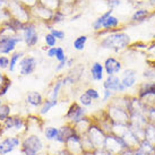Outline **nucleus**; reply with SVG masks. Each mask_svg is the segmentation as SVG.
I'll return each mask as SVG.
<instances>
[{
    "instance_id": "1",
    "label": "nucleus",
    "mask_w": 155,
    "mask_h": 155,
    "mask_svg": "<svg viewBox=\"0 0 155 155\" xmlns=\"http://www.w3.org/2000/svg\"><path fill=\"white\" fill-rule=\"evenodd\" d=\"M130 42L131 40H130L129 34H127L125 32L114 31V32H110L105 38H103L100 45L107 50L119 52L129 47Z\"/></svg>"
},
{
    "instance_id": "2",
    "label": "nucleus",
    "mask_w": 155,
    "mask_h": 155,
    "mask_svg": "<svg viewBox=\"0 0 155 155\" xmlns=\"http://www.w3.org/2000/svg\"><path fill=\"white\" fill-rule=\"evenodd\" d=\"M43 148V140L36 134H28L22 139L21 152L23 155H40Z\"/></svg>"
},
{
    "instance_id": "3",
    "label": "nucleus",
    "mask_w": 155,
    "mask_h": 155,
    "mask_svg": "<svg viewBox=\"0 0 155 155\" xmlns=\"http://www.w3.org/2000/svg\"><path fill=\"white\" fill-rule=\"evenodd\" d=\"M105 112H107L108 117L110 118V120L112 121V124L129 125L130 114H129V111L125 107L119 105V104L110 101L107 109H105Z\"/></svg>"
},
{
    "instance_id": "4",
    "label": "nucleus",
    "mask_w": 155,
    "mask_h": 155,
    "mask_svg": "<svg viewBox=\"0 0 155 155\" xmlns=\"http://www.w3.org/2000/svg\"><path fill=\"white\" fill-rule=\"evenodd\" d=\"M0 126L2 127L0 134L5 131H16L17 134H22L27 130V124L25 119L19 116H9Z\"/></svg>"
},
{
    "instance_id": "5",
    "label": "nucleus",
    "mask_w": 155,
    "mask_h": 155,
    "mask_svg": "<svg viewBox=\"0 0 155 155\" xmlns=\"http://www.w3.org/2000/svg\"><path fill=\"white\" fill-rule=\"evenodd\" d=\"M107 135H108V134L105 133L100 126L94 124V122L92 124V126L90 127V129H88V131H87V134H86V136L91 140L92 145L94 146L95 151H96V150H102V148H104V143H105Z\"/></svg>"
},
{
    "instance_id": "6",
    "label": "nucleus",
    "mask_w": 155,
    "mask_h": 155,
    "mask_svg": "<svg viewBox=\"0 0 155 155\" xmlns=\"http://www.w3.org/2000/svg\"><path fill=\"white\" fill-rule=\"evenodd\" d=\"M87 117V110L86 108L82 107L78 102H73V103L69 105L68 110L66 112V121L67 124L70 125H75L77 124L78 121L83 120L84 118Z\"/></svg>"
},
{
    "instance_id": "7",
    "label": "nucleus",
    "mask_w": 155,
    "mask_h": 155,
    "mask_svg": "<svg viewBox=\"0 0 155 155\" xmlns=\"http://www.w3.org/2000/svg\"><path fill=\"white\" fill-rule=\"evenodd\" d=\"M128 148L125 142L122 140V138L117 136L114 134H108L107 138H105V143H104V150L110 152L113 155H119L121 152Z\"/></svg>"
},
{
    "instance_id": "8",
    "label": "nucleus",
    "mask_w": 155,
    "mask_h": 155,
    "mask_svg": "<svg viewBox=\"0 0 155 155\" xmlns=\"http://www.w3.org/2000/svg\"><path fill=\"white\" fill-rule=\"evenodd\" d=\"M22 145V138L18 135L6 136L0 140V155H8Z\"/></svg>"
},
{
    "instance_id": "9",
    "label": "nucleus",
    "mask_w": 155,
    "mask_h": 155,
    "mask_svg": "<svg viewBox=\"0 0 155 155\" xmlns=\"http://www.w3.org/2000/svg\"><path fill=\"white\" fill-rule=\"evenodd\" d=\"M22 38L23 42L26 44L27 48H33L35 47L38 42H39V33L36 31L34 23H27L25 24L24 28L22 31Z\"/></svg>"
},
{
    "instance_id": "10",
    "label": "nucleus",
    "mask_w": 155,
    "mask_h": 155,
    "mask_svg": "<svg viewBox=\"0 0 155 155\" xmlns=\"http://www.w3.org/2000/svg\"><path fill=\"white\" fill-rule=\"evenodd\" d=\"M17 67L21 76H28L35 71L38 67V60L33 56H24Z\"/></svg>"
},
{
    "instance_id": "11",
    "label": "nucleus",
    "mask_w": 155,
    "mask_h": 155,
    "mask_svg": "<svg viewBox=\"0 0 155 155\" xmlns=\"http://www.w3.org/2000/svg\"><path fill=\"white\" fill-rule=\"evenodd\" d=\"M103 90H109L113 92L114 94H125V92L127 90L125 86L122 85L121 79L118 75L114 76H107L103 81Z\"/></svg>"
},
{
    "instance_id": "12",
    "label": "nucleus",
    "mask_w": 155,
    "mask_h": 155,
    "mask_svg": "<svg viewBox=\"0 0 155 155\" xmlns=\"http://www.w3.org/2000/svg\"><path fill=\"white\" fill-rule=\"evenodd\" d=\"M65 147L71 155H84L85 150L83 147L82 137L78 134H74L66 140Z\"/></svg>"
},
{
    "instance_id": "13",
    "label": "nucleus",
    "mask_w": 155,
    "mask_h": 155,
    "mask_svg": "<svg viewBox=\"0 0 155 155\" xmlns=\"http://www.w3.org/2000/svg\"><path fill=\"white\" fill-rule=\"evenodd\" d=\"M103 67L107 76H114V75H118V74H120L122 71L124 65L118 58L110 56L104 60Z\"/></svg>"
},
{
    "instance_id": "14",
    "label": "nucleus",
    "mask_w": 155,
    "mask_h": 155,
    "mask_svg": "<svg viewBox=\"0 0 155 155\" xmlns=\"http://www.w3.org/2000/svg\"><path fill=\"white\" fill-rule=\"evenodd\" d=\"M137 78H138V73L136 69L127 68L122 71L120 79L126 90H129V88H133L137 84Z\"/></svg>"
},
{
    "instance_id": "15",
    "label": "nucleus",
    "mask_w": 155,
    "mask_h": 155,
    "mask_svg": "<svg viewBox=\"0 0 155 155\" xmlns=\"http://www.w3.org/2000/svg\"><path fill=\"white\" fill-rule=\"evenodd\" d=\"M31 13H32V15H35L41 21H44V22H49L50 21L51 22L54 12H51L50 9L45 8L44 6H42L41 4L38 2L33 8H31Z\"/></svg>"
},
{
    "instance_id": "16",
    "label": "nucleus",
    "mask_w": 155,
    "mask_h": 155,
    "mask_svg": "<svg viewBox=\"0 0 155 155\" xmlns=\"http://www.w3.org/2000/svg\"><path fill=\"white\" fill-rule=\"evenodd\" d=\"M74 134H76V130L74 128V126L70 125V124H66V125L61 126L59 128V134H58V137L56 138L54 142L60 144V145H65L66 140Z\"/></svg>"
},
{
    "instance_id": "17",
    "label": "nucleus",
    "mask_w": 155,
    "mask_h": 155,
    "mask_svg": "<svg viewBox=\"0 0 155 155\" xmlns=\"http://www.w3.org/2000/svg\"><path fill=\"white\" fill-rule=\"evenodd\" d=\"M43 95L38 91H31L25 96V102L32 108H40L44 102Z\"/></svg>"
},
{
    "instance_id": "18",
    "label": "nucleus",
    "mask_w": 155,
    "mask_h": 155,
    "mask_svg": "<svg viewBox=\"0 0 155 155\" xmlns=\"http://www.w3.org/2000/svg\"><path fill=\"white\" fill-rule=\"evenodd\" d=\"M90 75L92 81H94V82H102V81H104L105 71H104L103 64H101L99 61L93 62L90 68Z\"/></svg>"
},
{
    "instance_id": "19",
    "label": "nucleus",
    "mask_w": 155,
    "mask_h": 155,
    "mask_svg": "<svg viewBox=\"0 0 155 155\" xmlns=\"http://www.w3.org/2000/svg\"><path fill=\"white\" fill-rule=\"evenodd\" d=\"M93 124V119L92 118H84L83 120L78 121L77 124H75L74 125V128L76 130V134H78L79 136H84V135H86L88 129H90V127L92 126Z\"/></svg>"
},
{
    "instance_id": "20",
    "label": "nucleus",
    "mask_w": 155,
    "mask_h": 155,
    "mask_svg": "<svg viewBox=\"0 0 155 155\" xmlns=\"http://www.w3.org/2000/svg\"><path fill=\"white\" fill-rule=\"evenodd\" d=\"M120 25V21H119V18L116 17V16H113L111 15L110 17H108L105 19V22L103 23V25H102V31L101 32H107V33H110L112 32L113 30H116L118 26Z\"/></svg>"
},
{
    "instance_id": "21",
    "label": "nucleus",
    "mask_w": 155,
    "mask_h": 155,
    "mask_svg": "<svg viewBox=\"0 0 155 155\" xmlns=\"http://www.w3.org/2000/svg\"><path fill=\"white\" fill-rule=\"evenodd\" d=\"M24 56H25L24 51H15L10 54V57H9L10 62H9V68H8L9 73H14L16 70V67L18 66L19 61L22 60V58Z\"/></svg>"
},
{
    "instance_id": "22",
    "label": "nucleus",
    "mask_w": 155,
    "mask_h": 155,
    "mask_svg": "<svg viewBox=\"0 0 155 155\" xmlns=\"http://www.w3.org/2000/svg\"><path fill=\"white\" fill-rule=\"evenodd\" d=\"M112 13H113V10H112V9H109V10H107L105 13L102 14L100 17L96 18L94 22H93V24H92L93 30H94L95 32H99L100 33V32L102 31V25H103V23L105 22V19H107V18L111 16Z\"/></svg>"
},
{
    "instance_id": "23",
    "label": "nucleus",
    "mask_w": 155,
    "mask_h": 155,
    "mask_svg": "<svg viewBox=\"0 0 155 155\" xmlns=\"http://www.w3.org/2000/svg\"><path fill=\"white\" fill-rule=\"evenodd\" d=\"M56 105H58V101H52V100H50V99H45L43 104L40 107L39 114L40 116H45V114H48Z\"/></svg>"
},
{
    "instance_id": "24",
    "label": "nucleus",
    "mask_w": 155,
    "mask_h": 155,
    "mask_svg": "<svg viewBox=\"0 0 155 155\" xmlns=\"http://www.w3.org/2000/svg\"><path fill=\"white\" fill-rule=\"evenodd\" d=\"M64 87V84H62V78L60 79H57L53 86H52V90L49 94V99L52 100V101H58V97H59V94H60L61 88Z\"/></svg>"
},
{
    "instance_id": "25",
    "label": "nucleus",
    "mask_w": 155,
    "mask_h": 155,
    "mask_svg": "<svg viewBox=\"0 0 155 155\" xmlns=\"http://www.w3.org/2000/svg\"><path fill=\"white\" fill-rule=\"evenodd\" d=\"M144 137H145L144 139L148 140L155 146V124H152V122L147 124L144 131Z\"/></svg>"
},
{
    "instance_id": "26",
    "label": "nucleus",
    "mask_w": 155,
    "mask_h": 155,
    "mask_svg": "<svg viewBox=\"0 0 155 155\" xmlns=\"http://www.w3.org/2000/svg\"><path fill=\"white\" fill-rule=\"evenodd\" d=\"M148 16H150V10H147V9H137V10L134 12L133 16H131V22L134 23L144 22Z\"/></svg>"
},
{
    "instance_id": "27",
    "label": "nucleus",
    "mask_w": 155,
    "mask_h": 155,
    "mask_svg": "<svg viewBox=\"0 0 155 155\" xmlns=\"http://www.w3.org/2000/svg\"><path fill=\"white\" fill-rule=\"evenodd\" d=\"M44 138L49 140V142H54L56 138L58 137V134H59V128L53 127V126H48L47 128L44 129Z\"/></svg>"
},
{
    "instance_id": "28",
    "label": "nucleus",
    "mask_w": 155,
    "mask_h": 155,
    "mask_svg": "<svg viewBox=\"0 0 155 155\" xmlns=\"http://www.w3.org/2000/svg\"><path fill=\"white\" fill-rule=\"evenodd\" d=\"M87 40H88V38H87L86 35H79V36H77L73 42L74 49H75L76 51H83V50L85 49Z\"/></svg>"
},
{
    "instance_id": "29",
    "label": "nucleus",
    "mask_w": 155,
    "mask_h": 155,
    "mask_svg": "<svg viewBox=\"0 0 155 155\" xmlns=\"http://www.w3.org/2000/svg\"><path fill=\"white\" fill-rule=\"evenodd\" d=\"M139 148H142L143 151L145 152L147 155H153L155 154V146L152 144V143H150L148 140H146V139H143V140H140V143H139Z\"/></svg>"
},
{
    "instance_id": "30",
    "label": "nucleus",
    "mask_w": 155,
    "mask_h": 155,
    "mask_svg": "<svg viewBox=\"0 0 155 155\" xmlns=\"http://www.w3.org/2000/svg\"><path fill=\"white\" fill-rule=\"evenodd\" d=\"M10 112H12V108L9 104L2 103L0 105V125L10 116Z\"/></svg>"
},
{
    "instance_id": "31",
    "label": "nucleus",
    "mask_w": 155,
    "mask_h": 155,
    "mask_svg": "<svg viewBox=\"0 0 155 155\" xmlns=\"http://www.w3.org/2000/svg\"><path fill=\"white\" fill-rule=\"evenodd\" d=\"M93 100L91 99L90 96L85 93V92H83L82 94L78 96V103L81 104L82 107H84V108H90V107H92L93 105Z\"/></svg>"
},
{
    "instance_id": "32",
    "label": "nucleus",
    "mask_w": 155,
    "mask_h": 155,
    "mask_svg": "<svg viewBox=\"0 0 155 155\" xmlns=\"http://www.w3.org/2000/svg\"><path fill=\"white\" fill-rule=\"evenodd\" d=\"M57 42H58V40H57L56 38L50 33V32L44 35V43H45V45H47L48 48L56 47Z\"/></svg>"
},
{
    "instance_id": "33",
    "label": "nucleus",
    "mask_w": 155,
    "mask_h": 155,
    "mask_svg": "<svg viewBox=\"0 0 155 155\" xmlns=\"http://www.w3.org/2000/svg\"><path fill=\"white\" fill-rule=\"evenodd\" d=\"M84 92H85V93H86V94L88 95L93 101H99V100L101 99V94H100V92L96 90V88H94V87H88V88H86Z\"/></svg>"
},
{
    "instance_id": "34",
    "label": "nucleus",
    "mask_w": 155,
    "mask_h": 155,
    "mask_svg": "<svg viewBox=\"0 0 155 155\" xmlns=\"http://www.w3.org/2000/svg\"><path fill=\"white\" fill-rule=\"evenodd\" d=\"M10 87H12V79H9L8 76H7L5 83L2 84V86L0 87V99H2L5 95L8 93V91Z\"/></svg>"
},
{
    "instance_id": "35",
    "label": "nucleus",
    "mask_w": 155,
    "mask_h": 155,
    "mask_svg": "<svg viewBox=\"0 0 155 155\" xmlns=\"http://www.w3.org/2000/svg\"><path fill=\"white\" fill-rule=\"evenodd\" d=\"M65 17H66V14H64L60 9H59V10H57V12L53 13L51 23L52 24H59V23H61L64 19H65Z\"/></svg>"
},
{
    "instance_id": "36",
    "label": "nucleus",
    "mask_w": 155,
    "mask_h": 155,
    "mask_svg": "<svg viewBox=\"0 0 155 155\" xmlns=\"http://www.w3.org/2000/svg\"><path fill=\"white\" fill-rule=\"evenodd\" d=\"M54 58H56V60L58 61V62H61V61L68 59L67 56H66V52H65V50H64V48L57 47V52H56V57H54Z\"/></svg>"
},
{
    "instance_id": "37",
    "label": "nucleus",
    "mask_w": 155,
    "mask_h": 155,
    "mask_svg": "<svg viewBox=\"0 0 155 155\" xmlns=\"http://www.w3.org/2000/svg\"><path fill=\"white\" fill-rule=\"evenodd\" d=\"M49 30H50V33H51V34L53 35L57 40H60L61 41V40L65 39L66 34H65V32H64V31L58 30V28H53V27H50Z\"/></svg>"
},
{
    "instance_id": "38",
    "label": "nucleus",
    "mask_w": 155,
    "mask_h": 155,
    "mask_svg": "<svg viewBox=\"0 0 155 155\" xmlns=\"http://www.w3.org/2000/svg\"><path fill=\"white\" fill-rule=\"evenodd\" d=\"M114 96H116V94L113 92L109 90H103V92H102V102H104V103L110 102Z\"/></svg>"
},
{
    "instance_id": "39",
    "label": "nucleus",
    "mask_w": 155,
    "mask_h": 155,
    "mask_svg": "<svg viewBox=\"0 0 155 155\" xmlns=\"http://www.w3.org/2000/svg\"><path fill=\"white\" fill-rule=\"evenodd\" d=\"M9 57L7 56H0V69L4 70V69H8L9 68Z\"/></svg>"
},
{
    "instance_id": "40",
    "label": "nucleus",
    "mask_w": 155,
    "mask_h": 155,
    "mask_svg": "<svg viewBox=\"0 0 155 155\" xmlns=\"http://www.w3.org/2000/svg\"><path fill=\"white\" fill-rule=\"evenodd\" d=\"M57 52V47L53 48H47V57L48 58H54Z\"/></svg>"
},
{
    "instance_id": "41",
    "label": "nucleus",
    "mask_w": 155,
    "mask_h": 155,
    "mask_svg": "<svg viewBox=\"0 0 155 155\" xmlns=\"http://www.w3.org/2000/svg\"><path fill=\"white\" fill-rule=\"evenodd\" d=\"M68 60V59H67ZM67 60H64L61 62H58V65L56 66V71H61L67 67Z\"/></svg>"
},
{
    "instance_id": "42",
    "label": "nucleus",
    "mask_w": 155,
    "mask_h": 155,
    "mask_svg": "<svg viewBox=\"0 0 155 155\" xmlns=\"http://www.w3.org/2000/svg\"><path fill=\"white\" fill-rule=\"evenodd\" d=\"M56 155H71V154L69 153V151L66 147H64V148H60L59 151H57Z\"/></svg>"
},
{
    "instance_id": "43",
    "label": "nucleus",
    "mask_w": 155,
    "mask_h": 155,
    "mask_svg": "<svg viewBox=\"0 0 155 155\" xmlns=\"http://www.w3.org/2000/svg\"><path fill=\"white\" fill-rule=\"evenodd\" d=\"M95 155H113V154H111L110 152L105 151L104 148H102V150H96L95 151Z\"/></svg>"
},
{
    "instance_id": "44",
    "label": "nucleus",
    "mask_w": 155,
    "mask_h": 155,
    "mask_svg": "<svg viewBox=\"0 0 155 155\" xmlns=\"http://www.w3.org/2000/svg\"><path fill=\"white\" fill-rule=\"evenodd\" d=\"M134 151H135V150H133V148H126V150H124L119 155H135L134 154Z\"/></svg>"
},
{
    "instance_id": "45",
    "label": "nucleus",
    "mask_w": 155,
    "mask_h": 155,
    "mask_svg": "<svg viewBox=\"0 0 155 155\" xmlns=\"http://www.w3.org/2000/svg\"><path fill=\"white\" fill-rule=\"evenodd\" d=\"M120 4H121L120 0H109V5H110V7H111L110 9H112L113 7H116V6H119Z\"/></svg>"
},
{
    "instance_id": "46",
    "label": "nucleus",
    "mask_w": 155,
    "mask_h": 155,
    "mask_svg": "<svg viewBox=\"0 0 155 155\" xmlns=\"http://www.w3.org/2000/svg\"><path fill=\"white\" fill-rule=\"evenodd\" d=\"M134 154H135V155H147L146 153L143 151L142 148H139V147H137V148L134 151Z\"/></svg>"
},
{
    "instance_id": "47",
    "label": "nucleus",
    "mask_w": 155,
    "mask_h": 155,
    "mask_svg": "<svg viewBox=\"0 0 155 155\" xmlns=\"http://www.w3.org/2000/svg\"><path fill=\"white\" fill-rule=\"evenodd\" d=\"M75 64V59L74 58H68V60H67V67L68 68H71Z\"/></svg>"
},
{
    "instance_id": "48",
    "label": "nucleus",
    "mask_w": 155,
    "mask_h": 155,
    "mask_svg": "<svg viewBox=\"0 0 155 155\" xmlns=\"http://www.w3.org/2000/svg\"><path fill=\"white\" fill-rule=\"evenodd\" d=\"M6 78H7V76H6V75H4V74L0 71V87L2 86V84H4L5 81H6Z\"/></svg>"
},
{
    "instance_id": "49",
    "label": "nucleus",
    "mask_w": 155,
    "mask_h": 155,
    "mask_svg": "<svg viewBox=\"0 0 155 155\" xmlns=\"http://www.w3.org/2000/svg\"><path fill=\"white\" fill-rule=\"evenodd\" d=\"M147 50H148V51H151L152 53H153V54L155 56V43L153 44L152 47H148V48H147Z\"/></svg>"
},
{
    "instance_id": "50",
    "label": "nucleus",
    "mask_w": 155,
    "mask_h": 155,
    "mask_svg": "<svg viewBox=\"0 0 155 155\" xmlns=\"http://www.w3.org/2000/svg\"><path fill=\"white\" fill-rule=\"evenodd\" d=\"M81 16H82V14H77V15H75V16H73L70 21H77V18H79Z\"/></svg>"
},
{
    "instance_id": "51",
    "label": "nucleus",
    "mask_w": 155,
    "mask_h": 155,
    "mask_svg": "<svg viewBox=\"0 0 155 155\" xmlns=\"http://www.w3.org/2000/svg\"><path fill=\"white\" fill-rule=\"evenodd\" d=\"M151 2H152V4H153V5H154V6H155V0H151Z\"/></svg>"
},
{
    "instance_id": "52",
    "label": "nucleus",
    "mask_w": 155,
    "mask_h": 155,
    "mask_svg": "<svg viewBox=\"0 0 155 155\" xmlns=\"http://www.w3.org/2000/svg\"><path fill=\"white\" fill-rule=\"evenodd\" d=\"M0 28H1V24H0Z\"/></svg>"
},
{
    "instance_id": "53",
    "label": "nucleus",
    "mask_w": 155,
    "mask_h": 155,
    "mask_svg": "<svg viewBox=\"0 0 155 155\" xmlns=\"http://www.w3.org/2000/svg\"><path fill=\"white\" fill-rule=\"evenodd\" d=\"M153 155H155V154H153Z\"/></svg>"
}]
</instances>
